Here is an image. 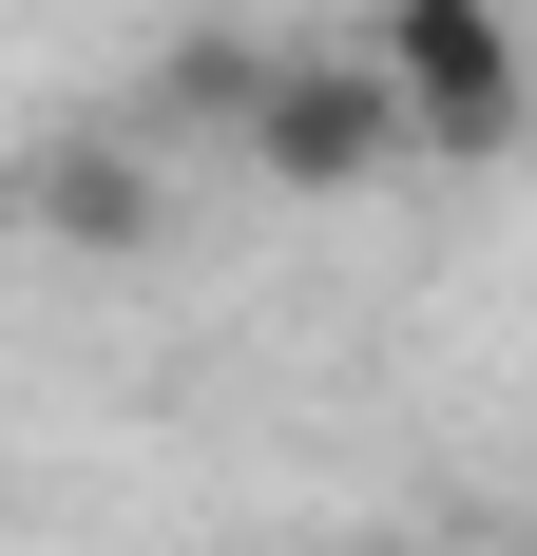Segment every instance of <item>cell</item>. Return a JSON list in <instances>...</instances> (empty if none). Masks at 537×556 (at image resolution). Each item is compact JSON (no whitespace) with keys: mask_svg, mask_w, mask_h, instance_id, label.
Listing matches in <instances>:
<instances>
[{"mask_svg":"<svg viewBox=\"0 0 537 556\" xmlns=\"http://www.w3.org/2000/svg\"><path fill=\"white\" fill-rule=\"evenodd\" d=\"M365 77L403 97V154H441V173H499L537 135V77H519V20L499 0H384Z\"/></svg>","mask_w":537,"mask_h":556,"instance_id":"obj_1","label":"cell"},{"mask_svg":"<svg viewBox=\"0 0 537 556\" xmlns=\"http://www.w3.org/2000/svg\"><path fill=\"white\" fill-rule=\"evenodd\" d=\"M230 154H250L268 192H365V173H403V97H384L365 58H288V39H268Z\"/></svg>","mask_w":537,"mask_h":556,"instance_id":"obj_2","label":"cell"},{"mask_svg":"<svg viewBox=\"0 0 537 556\" xmlns=\"http://www.w3.org/2000/svg\"><path fill=\"white\" fill-rule=\"evenodd\" d=\"M0 212H39L58 250H154L173 192H154V154H135V135H58L39 173H0Z\"/></svg>","mask_w":537,"mask_h":556,"instance_id":"obj_3","label":"cell"},{"mask_svg":"<svg viewBox=\"0 0 537 556\" xmlns=\"http://www.w3.org/2000/svg\"><path fill=\"white\" fill-rule=\"evenodd\" d=\"M250 77H268V39H230V20H192V39L154 58V135H230V115H250Z\"/></svg>","mask_w":537,"mask_h":556,"instance_id":"obj_4","label":"cell"},{"mask_svg":"<svg viewBox=\"0 0 537 556\" xmlns=\"http://www.w3.org/2000/svg\"><path fill=\"white\" fill-rule=\"evenodd\" d=\"M346 556H403V538H346Z\"/></svg>","mask_w":537,"mask_h":556,"instance_id":"obj_5","label":"cell"},{"mask_svg":"<svg viewBox=\"0 0 537 556\" xmlns=\"http://www.w3.org/2000/svg\"><path fill=\"white\" fill-rule=\"evenodd\" d=\"M0 230H20V212H0Z\"/></svg>","mask_w":537,"mask_h":556,"instance_id":"obj_6","label":"cell"}]
</instances>
